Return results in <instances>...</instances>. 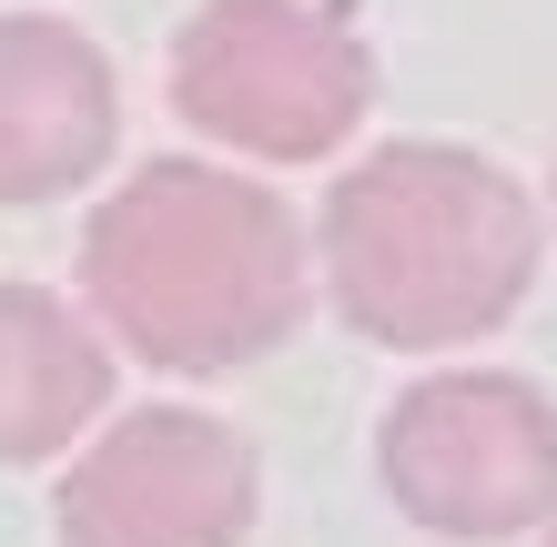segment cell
I'll use <instances>...</instances> for the list:
<instances>
[{
	"label": "cell",
	"instance_id": "cell-1",
	"mask_svg": "<svg viewBox=\"0 0 557 547\" xmlns=\"http://www.w3.org/2000/svg\"><path fill=\"white\" fill-rule=\"evenodd\" d=\"M305 223L223 163H143L82 234L91 314L162 375H234L305 325Z\"/></svg>",
	"mask_w": 557,
	"mask_h": 547
},
{
	"label": "cell",
	"instance_id": "cell-2",
	"mask_svg": "<svg viewBox=\"0 0 557 547\" xmlns=\"http://www.w3.org/2000/svg\"><path fill=\"white\" fill-rule=\"evenodd\" d=\"M314 253L366 345L436 356L507 325L537 284V203L467 142H385L324 192Z\"/></svg>",
	"mask_w": 557,
	"mask_h": 547
},
{
	"label": "cell",
	"instance_id": "cell-3",
	"mask_svg": "<svg viewBox=\"0 0 557 547\" xmlns=\"http://www.w3.org/2000/svg\"><path fill=\"white\" fill-rule=\"evenodd\" d=\"M375 102V51L314 0H203L173 30V112L223 152L314 163Z\"/></svg>",
	"mask_w": 557,
	"mask_h": 547
},
{
	"label": "cell",
	"instance_id": "cell-4",
	"mask_svg": "<svg viewBox=\"0 0 557 547\" xmlns=\"http://www.w3.org/2000/svg\"><path fill=\"white\" fill-rule=\"evenodd\" d=\"M375 467L425 537H528L557 518V406L528 375H425L385 406Z\"/></svg>",
	"mask_w": 557,
	"mask_h": 547
},
{
	"label": "cell",
	"instance_id": "cell-5",
	"mask_svg": "<svg viewBox=\"0 0 557 547\" xmlns=\"http://www.w3.org/2000/svg\"><path fill=\"white\" fill-rule=\"evenodd\" d=\"M264 476L203 406H143L61 476V547H244Z\"/></svg>",
	"mask_w": 557,
	"mask_h": 547
},
{
	"label": "cell",
	"instance_id": "cell-6",
	"mask_svg": "<svg viewBox=\"0 0 557 547\" xmlns=\"http://www.w3.org/2000/svg\"><path fill=\"white\" fill-rule=\"evenodd\" d=\"M122 91L91 30L51 11L0 21V203H51L112 163Z\"/></svg>",
	"mask_w": 557,
	"mask_h": 547
},
{
	"label": "cell",
	"instance_id": "cell-7",
	"mask_svg": "<svg viewBox=\"0 0 557 547\" xmlns=\"http://www.w3.org/2000/svg\"><path fill=\"white\" fill-rule=\"evenodd\" d=\"M112 396V356L61 295L0 284V467L61 457Z\"/></svg>",
	"mask_w": 557,
	"mask_h": 547
},
{
	"label": "cell",
	"instance_id": "cell-8",
	"mask_svg": "<svg viewBox=\"0 0 557 547\" xmlns=\"http://www.w3.org/2000/svg\"><path fill=\"white\" fill-rule=\"evenodd\" d=\"M547 203H557V173H547Z\"/></svg>",
	"mask_w": 557,
	"mask_h": 547
},
{
	"label": "cell",
	"instance_id": "cell-9",
	"mask_svg": "<svg viewBox=\"0 0 557 547\" xmlns=\"http://www.w3.org/2000/svg\"><path fill=\"white\" fill-rule=\"evenodd\" d=\"M547 547H557V537H547Z\"/></svg>",
	"mask_w": 557,
	"mask_h": 547
}]
</instances>
